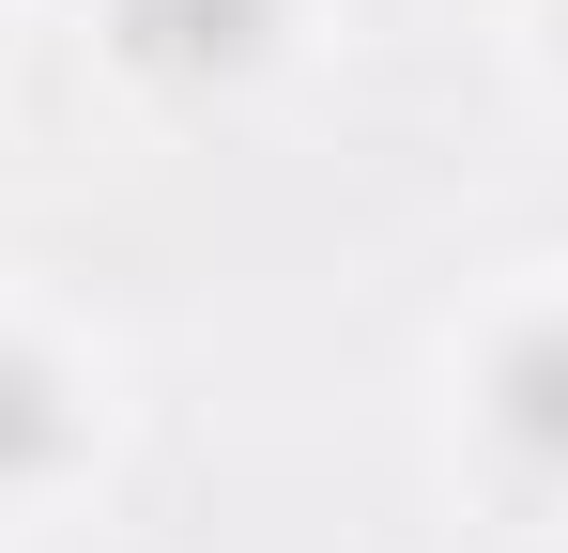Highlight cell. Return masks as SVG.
<instances>
[{
	"mask_svg": "<svg viewBox=\"0 0 568 553\" xmlns=\"http://www.w3.org/2000/svg\"><path fill=\"white\" fill-rule=\"evenodd\" d=\"M0 16H16V0H0Z\"/></svg>",
	"mask_w": 568,
	"mask_h": 553,
	"instance_id": "277c9868",
	"label": "cell"
},
{
	"mask_svg": "<svg viewBox=\"0 0 568 553\" xmlns=\"http://www.w3.org/2000/svg\"><path fill=\"white\" fill-rule=\"evenodd\" d=\"M78 16L139 108H246V92L307 78V47H323V0H78Z\"/></svg>",
	"mask_w": 568,
	"mask_h": 553,
	"instance_id": "3957f363",
	"label": "cell"
},
{
	"mask_svg": "<svg viewBox=\"0 0 568 553\" xmlns=\"http://www.w3.org/2000/svg\"><path fill=\"white\" fill-rule=\"evenodd\" d=\"M446 492L491 539H568V262L491 276L446 323Z\"/></svg>",
	"mask_w": 568,
	"mask_h": 553,
	"instance_id": "6da1fadb",
	"label": "cell"
},
{
	"mask_svg": "<svg viewBox=\"0 0 568 553\" xmlns=\"http://www.w3.org/2000/svg\"><path fill=\"white\" fill-rule=\"evenodd\" d=\"M108 476H123V354L78 308L0 292V539L93 523Z\"/></svg>",
	"mask_w": 568,
	"mask_h": 553,
	"instance_id": "7a4b0ae2",
	"label": "cell"
}]
</instances>
